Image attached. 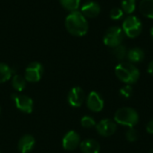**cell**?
I'll return each instance as SVG.
<instances>
[{
	"mask_svg": "<svg viewBox=\"0 0 153 153\" xmlns=\"http://www.w3.org/2000/svg\"><path fill=\"white\" fill-rule=\"evenodd\" d=\"M65 28L67 31L76 37H82L87 34L89 30V23L86 17L81 12H71L65 18Z\"/></svg>",
	"mask_w": 153,
	"mask_h": 153,
	"instance_id": "6da1fadb",
	"label": "cell"
},
{
	"mask_svg": "<svg viewBox=\"0 0 153 153\" xmlns=\"http://www.w3.org/2000/svg\"><path fill=\"white\" fill-rule=\"evenodd\" d=\"M117 77L126 84H134L140 78L139 69L130 62H122L116 66Z\"/></svg>",
	"mask_w": 153,
	"mask_h": 153,
	"instance_id": "7a4b0ae2",
	"label": "cell"
},
{
	"mask_svg": "<svg viewBox=\"0 0 153 153\" xmlns=\"http://www.w3.org/2000/svg\"><path fill=\"white\" fill-rule=\"evenodd\" d=\"M114 121L118 125L131 128L137 125L139 121V115L136 110L132 108H121L116 112Z\"/></svg>",
	"mask_w": 153,
	"mask_h": 153,
	"instance_id": "3957f363",
	"label": "cell"
},
{
	"mask_svg": "<svg viewBox=\"0 0 153 153\" xmlns=\"http://www.w3.org/2000/svg\"><path fill=\"white\" fill-rule=\"evenodd\" d=\"M122 30L126 36L131 39H134L142 33L143 24L137 16L129 15L124 20L122 24Z\"/></svg>",
	"mask_w": 153,
	"mask_h": 153,
	"instance_id": "277c9868",
	"label": "cell"
},
{
	"mask_svg": "<svg viewBox=\"0 0 153 153\" xmlns=\"http://www.w3.org/2000/svg\"><path fill=\"white\" fill-rule=\"evenodd\" d=\"M125 36L126 35L122 28L118 26H112L106 30L103 37V41L106 46L114 48L122 44Z\"/></svg>",
	"mask_w": 153,
	"mask_h": 153,
	"instance_id": "5b68a950",
	"label": "cell"
},
{
	"mask_svg": "<svg viewBox=\"0 0 153 153\" xmlns=\"http://www.w3.org/2000/svg\"><path fill=\"white\" fill-rule=\"evenodd\" d=\"M43 74V66L39 62L30 63L25 70V80L30 82H37Z\"/></svg>",
	"mask_w": 153,
	"mask_h": 153,
	"instance_id": "8992f818",
	"label": "cell"
},
{
	"mask_svg": "<svg viewBox=\"0 0 153 153\" xmlns=\"http://www.w3.org/2000/svg\"><path fill=\"white\" fill-rule=\"evenodd\" d=\"M117 123L111 119H102L96 125L97 132L103 137H109L117 131Z\"/></svg>",
	"mask_w": 153,
	"mask_h": 153,
	"instance_id": "52a82bcc",
	"label": "cell"
},
{
	"mask_svg": "<svg viewBox=\"0 0 153 153\" xmlns=\"http://www.w3.org/2000/svg\"><path fill=\"white\" fill-rule=\"evenodd\" d=\"M12 99L15 103L16 108L22 112L30 114L33 110V101L32 100L25 95L20 94H13Z\"/></svg>",
	"mask_w": 153,
	"mask_h": 153,
	"instance_id": "ba28073f",
	"label": "cell"
},
{
	"mask_svg": "<svg viewBox=\"0 0 153 153\" xmlns=\"http://www.w3.org/2000/svg\"><path fill=\"white\" fill-rule=\"evenodd\" d=\"M68 103L74 108H79L82 105L85 100L84 91L81 87H74L70 90L67 96Z\"/></svg>",
	"mask_w": 153,
	"mask_h": 153,
	"instance_id": "9c48e42d",
	"label": "cell"
},
{
	"mask_svg": "<svg viewBox=\"0 0 153 153\" xmlns=\"http://www.w3.org/2000/svg\"><path fill=\"white\" fill-rule=\"evenodd\" d=\"M87 107L92 112H100L104 108V100L98 92L91 91L87 98Z\"/></svg>",
	"mask_w": 153,
	"mask_h": 153,
	"instance_id": "30bf717a",
	"label": "cell"
},
{
	"mask_svg": "<svg viewBox=\"0 0 153 153\" xmlns=\"http://www.w3.org/2000/svg\"><path fill=\"white\" fill-rule=\"evenodd\" d=\"M80 135L74 131H69L63 138V148L66 151H74L80 145Z\"/></svg>",
	"mask_w": 153,
	"mask_h": 153,
	"instance_id": "8fae6325",
	"label": "cell"
},
{
	"mask_svg": "<svg viewBox=\"0 0 153 153\" xmlns=\"http://www.w3.org/2000/svg\"><path fill=\"white\" fill-rule=\"evenodd\" d=\"M81 13H82V15L84 17L95 18L100 13V4L98 3L91 1V2H88V3L84 4L82 6Z\"/></svg>",
	"mask_w": 153,
	"mask_h": 153,
	"instance_id": "7c38bea8",
	"label": "cell"
},
{
	"mask_svg": "<svg viewBox=\"0 0 153 153\" xmlns=\"http://www.w3.org/2000/svg\"><path fill=\"white\" fill-rule=\"evenodd\" d=\"M34 145V137L30 134H25L18 142V150L21 153H29L32 151Z\"/></svg>",
	"mask_w": 153,
	"mask_h": 153,
	"instance_id": "4fadbf2b",
	"label": "cell"
},
{
	"mask_svg": "<svg viewBox=\"0 0 153 153\" xmlns=\"http://www.w3.org/2000/svg\"><path fill=\"white\" fill-rule=\"evenodd\" d=\"M80 149L82 153H100V145L93 139H86L80 143Z\"/></svg>",
	"mask_w": 153,
	"mask_h": 153,
	"instance_id": "5bb4252c",
	"label": "cell"
},
{
	"mask_svg": "<svg viewBox=\"0 0 153 153\" xmlns=\"http://www.w3.org/2000/svg\"><path fill=\"white\" fill-rule=\"evenodd\" d=\"M145 54L144 51L140 48H133L127 51L126 57L132 64H137L142 62L144 59Z\"/></svg>",
	"mask_w": 153,
	"mask_h": 153,
	"instance_id": "9a60e30c",
	"label": "cell"
},
{
	"mask_svg": "<svg viewBox=\"0 0 153 153\" xmlns=\"http://www.w3.org/2000/svg\"><path fill=\"white\" fill-rule=\"evenodd\" d=\"M139 10L143 16L153 19V0H142L139 4Z\"/></svg>",
	"mask_w": 153,
	"mask_h": 153,
	"instance_id": "2e32d148",
	"label": "cell"
},
{
	"mask_svg": "<svg viewBox=\"0 0 153 153\" xmlns=\"http://www.w3.org/2000/svg\"><path fill=\"white\" fill-rule=\"evenodd\" d=\"M13 70L11 69L7 65L0 63V83H4L8 81L13 75Z\"/></svg>",
	"mask_w": 153,
	"mask_h": 153,
	"instance_id": "e0dca14e",
	"label": "cell"
},
{
	"mask_svg": "<svg viewBox=\"0 0 153 153\" xmlns=\"http://www.w3.org/2000/svg\"><path fill=\"white\" fill-rule=\"evenodd\" d=\"M12 86L17 91H22L24 90L26 86V80L24 77L19 74H15L12 78Z\"/></svg>",
	"mask_w": 153,
	"mask_h": 153,
	"instance_id": "ac0fdd59",
	"label": "cell"
},
{
	"mask_svg": "<svg viewBox=\"0 0 153 153\" xmlns=\"http://www.w3.org/2000/svg\"><path fill=\"white\" fill-rule=\"evenodd\" d=\"M136 7V0H122L121 9L124 13L131 14L134 12Z\"/></svg>",
	"mask_w": 153,
	"mask_h": 153,
	"instance_id": "d6986e66",
	"label": "cell"
},
{
	"mask_svg": "<svg viewBox=\"0 0 153 153\" xmlns=\"http://www.w3.org/2000/svg\"><path fill=\"white\" fill-rule=\"evenodd\" d=\"M80 0H60V4L63 8L67 11H76L80 6Z\"/></svg>",
	"mask_w": 153,
	"mask_h": 153,
	"instance_id": "ffe728a7",
	"label": "cell"
},
{
	"mask_svg": "<svg viewBox=\"0 0 153 153\" xmlns=\"http://www.w3.org/2000/svg\"><path fill=\"white\" fill-rule=\"evenodd\" d=\"M113 56L118 60H124L127 56V49L125 46L119 45L113 48Z\"/></svg>",
	"mask_w": 153,
	"mask_h": 153,
	"instance_id": "44dd1931",
	"label": "cell"
},
{
	"mask_svg": "<svg viewBox=\"0 0 153 153\" xmlns=\"http://www.w3.org/2000/svg\"><path fill=\"white\" fill-rule=\"evenodd\" d=\"M81 125H82V127H84L86 129H90V128H92V127L96 126V122H95V120L91 117L85 116V117H83L82 118Z\"/></svg>",
	"mask_w": 153,
	"mask_h": 153,
	"instance_id": "7402d4cb",
	"label": "cell"
},
{
	"mask_svg": "<svg viewBox=\"0 0 153 153\" xmlns=\"http://www.w3.org/2000/svg\"><path fill=\"white\" fill-rule=\"evenodd\" d=\"M126 137L127 139L128 142L130 143H134V142H136L138 140V137H139V134L137 132V130L134 128V127H131L128 129V131L126 133Z\"/></svg>",
	"mask_w": 153,
	"mask_h": 153,
	"instance_id": "603a6c76",
	"label": "cell"
},
{
	"mask_svg": "<svg viewBox=\"0 0 153 153\" xmlns=\"http://www.w3.org/2000/svg\"><path fill=\"white\" fill-rule=\"evenodd\" d=\"M124 15V12L120 7H114L111 11H110V18L112 20L117 21L120 20Z\"/></svg>",
	"mask_w": 153,
	"mask_h": 153,
	"instance_id": "cb8c5ba5",
	"label": "cell"
},
{
	"mask_svg": "<svg viewBox=\"0 0 153 153\" xmlns=\"http://www.w3.org/2000/svg\"><path fill=\"white\" fill-rule=\"evenodd\" d=\"M120 95L124 98V99H129L132 94H133V88L131 85L129 84H126V86L122 87L120 89Z\"/></svg>",
	"mask_w": 153,
	"mask_h": 153,
	"instance_id": "d4e9b609",
	"label": "cell"
},
{
	"mask_svg": "<svg viewBox=\"0 0 153 153\" xmlns=\"http://www.w3.org/2000/svg\"><path fill=\"white\" fill-rule=\"evenodd\" d=\"M146 131L151 134H153V119H152L151 121L148 122L147 126H146Z\"/></svg>",
	"mask_w": 153,
	"mask_h": 153,
	"instance_id": "484cf974",
	"label": "cell"
},
{
	"mask_svg": "<svg viewBox=\"0 0 153 153\" xmlns=\"http://www.w3.org/2000/svg\"><path fill=\"white\" fill-rule=\"evenodd\" d=\"M147 71H148V73H149L152 76H153V60L152 61H151V62H150V64L148 65Z\"/></svg>",
	"mask_w": 153,
	"mask_h": 153,
	"instance_id": "4316f807",
	"label": "cell"
},
{
	"mask_svg": "<svg viewBox=\"0 0 153 153\" xmlns=\"http://www.w3.org/2000/svg\"><path fill=\"white\" fill-rule=\"evenodd\" d=\"M151 37H152V40H153V27L152 28V30H151Z\"/></svg>",
	"mask_w": 153,
	"mask_h": 153,
	"instance_id": "83f0119b",
	"label": "cell"
},
{
	"mask_svg": "<svg viewBox=\"0 0 153 153\" xmlns=\"http://www.w3.org/2000/svg\"><path fill=\"white\" fill-rule=\"evenodd\" d=\"M149 153H153V149H152V150H151V151L149 152Z\"/></svg>",
	"mask_w": 153,
	"mask_h": 153,
	"instance_id": "f1b7e54d",
	"label": "cell"
},
{
	"mask_svg": "<svg viewBox=\"0 0 153 153\" xmlns=\"http://www.w3.org/2000/svg\"><path fill=\"white\" fill-rule=\"evenodd\" d=\"M0 111H1V108H0Z\"/></svg>",
	"mask_w": 153,
	"mask_h": 153,
	"instance_id": "f546056e",
	"label": "cell"
},
{
	"mask_svg": "<svg viewBox=\"0 0 153 153\" xmlns=\"http://www.w3.org/2000/svg\"><path fill=\"white\" fill-rule=\"evenodd\" d=\"M0 153H1V152H0Z\"/></svg>",
	"mask_w": 153,
	"mask_h": 153,
	"instance_id": "4dcf8cb0",
	"label": "cell"
}]
</instances>
